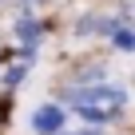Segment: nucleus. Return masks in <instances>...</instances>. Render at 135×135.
<instances>
[{
    "label": "nucleus",
    "instance_id": "obj_1",
    "mask_svg": "<svg viewBox=\"0 0 135 135\" xmlns=\"http://www.w3.org/2000/svg\"><path fill=\"white\" fill-rule=\"evenodd\" d=\"M123 107V91L119 88H88L84 95H76V111L88 119V123H107L115 119Z\"/></svg>",
    "mask_w": 135,
    "mask_h": 135
},
{
    "label": "nucleus",
    "instance_id": "obj_4",
    "mask_svg": "<svg viewBox=\"0 0 135 135\" xmlns=\"http://www.w3.org/2000/svg\"><path fill=\"white\" fill-rule=\"evenodd\" d=\"M84 135H95V131H84Z\"/></svg>",
    "mask_w": 135,
    "mask_h": 135
},
{
    "label": "nucleus",
    "instance_id": "obj_3",
    "mask_svg": "<svg viewBox=\"0 0 135 135\" xmlns=\"http://www.w3.org/2000/svg\"><path fill=\"white\" fill-rule=\"evenodd\" d=\"M111 40H115V48H123V52H131V48H135V32H127V28H115V36H111Z\"/></svg>",
    "mask_w": 135,
    "mask_h": 135
},
{
    "label": "nucleus",
    "instance_id": "obj_2",
    "mask_svg": "<svg viewBox=\"0 0 135 135\" xmlns=\"http://www.w3.org/2000/svg\"><path fill=\"white\" fill-rule=\"evenodd\" d=\"M32 127H36L40 135H56V131H64V111L48 103V107H40V111L32 115Z\"/></svg>",
    "mask_w": 135,
    "mask_h": 135
}]
</instances>
